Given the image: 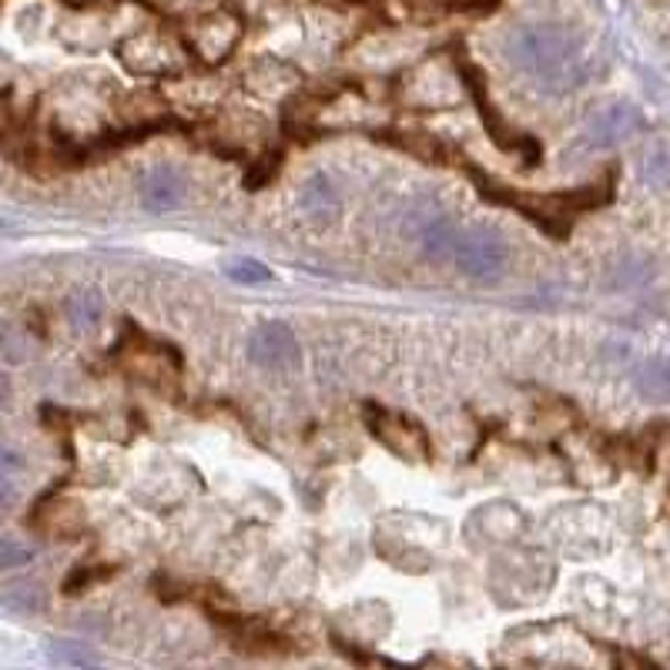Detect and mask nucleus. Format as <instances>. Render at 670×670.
<instances>
[{
	"mask_svg": "<svg viewBox=\"0 0 670 670\" xmlns=\"http://www.w3.org/2000/svg\"><path fill=\"white\" fill-rule=\"evenodd\" d=\"M507 61L544 92H570L584 84V48L560 24H523L507 37Z\"/></svg>",
	"mask_w": 670,
	"mask_h": 670,
	"instance_id": "1",
	"label": "nucleus"
},
{
	"mask_svg": "<svg viewBox=\"0 0 670 670\" xmlns=\"http://www.w3.org/2000/svg\"><path fill=\"white\" fill-rule=\"evenodd\" d=\"M450 261L460 268L463 276L476 282H494L507 272L510 265V248L500 232L494 229H460Z\"/></svg>",
	"mask_w": 670,
	"mask_h": 670,
	"instance_id": "2",
	"label": "nucleus"
},
{
	"mask_svg": "<svg viewBox=\"0 0 670 670\" xmlns=\"http://www.w3.org/2000/svg\"><path fill=\"white\" fill-rule=\"evenodd\" d=\"M118 58L138 77H168L185 61L182 51H178V44L165 37L161 31H142V34L127 37L118 48Z\"/></svg>",
	"mask_w": 670,
	"mask_h": 670,
	"instance_id": "3",
	"label": "nucleus"
},
{
	"mask_svg": "<svg viewBox=\"0 0 670 670\" xmlns=\"http://www.w3.org/2000/svg\"><path fill=\"white\" fill-rule=\"evenodd\" d=\"M239 37H242V21L232 11H208L188 24L192 51L208 64L226 61L235 51Z\"/></svg>",
	"mask_w": 670,
	"mask_h": 670,
	"instance_id": "4",
	"label": "nucleus"
},
{
	"mask_svg": "<svg viewBox=\"0 0 670 670\" xmlns=\"http://www.w3.org/2000/svg\"><path fill=\"white\" fill-rule=\"evenodd\" d=\"M245 355L252 366L265 373H285L299 366V339L285 322H261L252 329Z\"/></svg>",
	"mask_w": 670,
	"mask_h": 670,
	"instance_id": "5",
	"label": "nucleus"
},
{
	"mask_svg": "<svg viewBox=\"0 0 670 670\" xmlns=\"http://www.w3.org/2000/svg\"><path fill=\"white\" fill-rule=\"evenodd\" d=\"M641 127H644V118H641L637 108H631V105H610V108L597 111L587 121L584 134H580V148H584V151H610V148H617L623 142H631Z\"/></svg>",
	"mask_w": 670,
	"mask_h": 670,
	"instance_id": "6",
	"label": "nucleus"
},
{
	"mask_svg": "<svg viewBox=\"0 0 670 670\" xmlns=\"http://www.w3.org/2000/svg\"><path fill=\"white\" fill-rule=\"evenodd\" d=\"M366 419H369L373 436H376L382 446H389L395 456L413 460V463H419V460L429 456V439H426V433H423L416 423H410L406 416L389 413V410H369Z\"/></svg>",
	"mask_w": 670,
	"mask_h": 670,
	"instance_id": "7",
	"label": "nucleus"
},
{
	"mask_svg": "<svg viewBox=\"0 0 670 670\" xmlns=\"http://www.w3.org/2000/svg\"><path fill=\"white\" fill-rule=\"evenodd\" d=\"M138 195H142V205L148 211L165 215V211L182 208V202L188 195V182H185V174L171 165H151L138 178Z\"/></svg>",
	"mask_w": 670,
	"mask_h": 670,
	"instance_id": "8",
	"label": "nucleus"
},
{
	"mask_svg": "<svg viewBox=\"0 0 670 670\" xmlns=\"http://www.w3.org/2000/svg\"><path fill=\"white\" fill-rule=\"evenodd\" d=\"M406 101L416 108H450L460 98V77L442 71V64H423L419 71H413V77L406 81Z\"/></svg>",
	"mask_w": 670,
	"mask_h": 670,
	"instance_id": "9",
	"label": "nucleus"
},
{
	"mask_svg": "<svg viewBox=\"0 0 670 670\" xmlns=\"http://www.w3.org/2000/svg\"><path fill=\"white\" fill-rule=\"evenodd\" d=\"M299 211L312 221V226H329L336 221V215L342 211V198H339V188L329 174H312L305 178V185L299 188V198H295Z\"/></svg>",
	"mask_w": 670,
	"mask_h": 670,
	"instance_id": "10",
	"label": "nucleus"
},
{
	"mask_svg": "<svg viewBox=\"0 0 670 670\" xmlns=\"http://www.w3.org/2000/svg\"><path fill=\"white\" fill-rule=\"evenodd\" d=\"M64 312H68V322L81 332H92L98 329V322L105 319V299L92 289L84 292H74L68 302H64Z\"/></svg>",
	"mask_w": 670,
	"mask_h": 670,
	"instance_id": "11",
	"label": "nucleus"
},
{
	"mask_svg": "<svg viewBox=\"0 0 670 670\" xmlns=\"http://www.w3.org/2000/svg\"><path fill=\"white\" fill-rule=\"evenodd\" d=\"M0 604H4L8 613H17V617H31V613H40L44 610V590L34 580H11L0 594Z\"/></svg>",
	"mask_w": 670,
	"mask_h": 670,
	"instance_id": "12",
	"label": "nucleus"
},
{
	"mask_svg": "<svg viewBox=\"0 0 670 670\" xmlns=\"http://www.w3.org/2000/svg\"><path fill=\"white\" fill-rule=\"evenodd\" d=\"M637 389L650 402H670V360H647L637 369Z\"/></svg>",
	"mask_w": 670,
	"mask_h": 670,
	"instance_id": "13",
	"label": "nucleus"
},
{
	"mask_svg": "<svg viewBox=\"0 0 670 670\" xmlns=\"http://www.w3.org/2000/svg\"><path fill=\"white\" fill-rule=\"evenodd\" d=\"M226 276L239 285H265L272 282V268L261 265L258 258H232L226 261Z\"/></svg>",
	"mask_w": 670,
	"mask_h": 670,
	"instance_id": "14",
	"label": "nucleus"
},
{
	"mask_svg": "<svg viewBox=\"0 0 670 670\" xmlns=\"http://www.w3.org/2000/svg\"><path fill=\"white\" fill-rule=\"evenodd\" d=\"M48 657L54 663H68V667H95L98 663V654H92L77 641H51L48 644Z\"/></svg>",
	"mask_w": 670,
	"mask_h": 670,
	"instance_id": "15",
	"label": "nucleus"
},
{
	"mask_svg": "<svg viewBox=\"0 0 670 670\" xmlns=\"http://www.w3.org/2000/svg\"><path fill=\"white\" fill-rule=\"evenodd\" d=\"M641 178L650 188H667L670 185V148H654L641 165Z\"/></svg>",
	"mask_w": 670,
	"mask_h": 670,
	"instance_id": "16",
	"label": "nucleus"
},
{
	"mask_svg": "<svg viewBox=\"0 0 670 670\" xmlns=\"http://www.w3.org/2000/svg\"><path fill=\"white\" fill-rule=\"evenodd\" d=\"M31 560H34V547L21 544L17 536H4V540H0V567L4 570L27 567Z\"/></svg>",
	"mask_w": 670,
	"mask_h": 670,
	"instance_id": "17",
	"label": "nucleus"
},
{
	"mask_svg": "<svg viewBox=\"0 0 670 670\" xmlns=\"http://www.w3.org/2000/svg\"><path fill=\"white\" fill-rule=\"evenodd\" d=\"M161 4L171 8V11H192V8L205 4V0H161Z\"/></svg>",
	"mask_w": 670,
	"mask_h": 670,
	"instance_id": "18",
	"label": "nucleus"
}]
</instances>
